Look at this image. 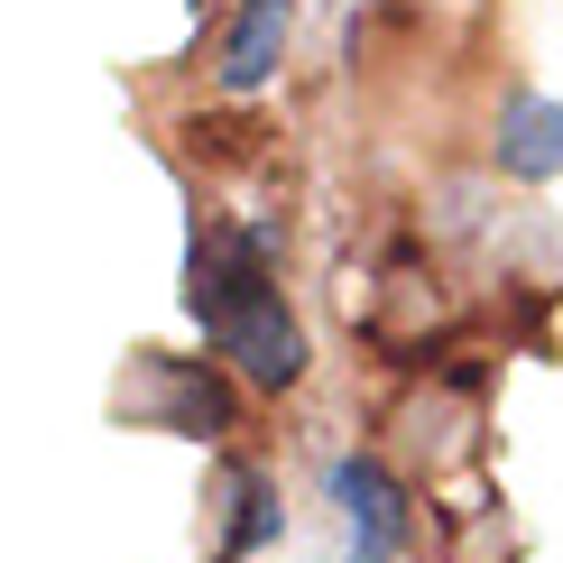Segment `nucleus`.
<instances>
[{"label": "nucleus", "instance_id": "1", "mask_svg": "<svg viewBox=\"0 0 563 563\" xmlns=\"http://www.w3.org/2000/svg\"><path fill=\"white\" fill-rule=\"evenodd\" d=\"M268 250H277L268 222L203 231L195 268H185V305H195V323L250 369V388H296L305 379V333H296V314L268 287Z\"/></svg>", "mask_w": 563, "mask_h": 563}, {"label": "nucleus", "instance_id": "2", "mask_svg": "<svg viewBox=\"0 0 563 563\" xmlns=\"http://www.w3.org/2000/svg\"><path fill=\"white\" fill-rule=\"evenodd\" d=\"M333 499H342V527H351V563H397L407 554V489L369 453L333 462Z\"/></svg>", "mask_w": 563, "mask_h": 563}, {"label": "nucleus", "instance_id": "3", "mask_svg": "<svg viewBox=\"0 0 563 563\" xmlns=\"http://www.w3.org/2000/svg\"><path fill=\"white\" fill-rule=\"evenodd\" d=\"M499 167L518 185H554L563 176V102H545V92H508V111H499Z\"/></svg>", "mask_w": 563, "mask_h": 563}, {"label": "nucleus", "instance_id": "4", "mask_svg": "<svg viewBox=\"0 0 563 563\" xmlns=\"http://www.w3.org/2000/svg\"><path fill=\"white\" fill-rule=\"evenodd\" d=\"M157 369V426L167 434H195V443H213V434H231V397H222V379L203 361H148Z\"/></svg>", "mask_w": 563, "mask_h": 563}, {"label": "nucleus", "instance_id": "5", "mask_svg": "<svg viewBox=\"0 0 563 563\" xmlns=\"http://www.w3.org/2000/svg\"><path fill=\"white\" fill-rule=\"evenodd\" d=\"M287 10L296 0H241V29L222 46V92H260L287 56Z\"/></svg>", "mask_w": 563, "mask_h": 563}, {"label": "nucleus", "instance_id": "6", "mask_svg": "<svg viewBox=\"0 0 563 563\" xmlns=\"http://www.w3.org/2000/svg\"><path fill=\"white\" fill-rule=\"evenodd\" d=\"M277 527H287V508H277L268 472H231V527H222V554H260Z\"/></svg>", "mask_w": 563, "mask_h": 563}]
</instances>
